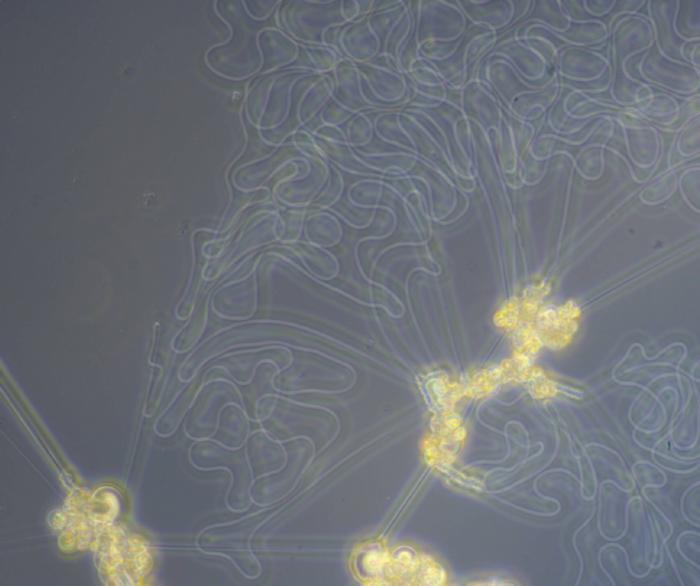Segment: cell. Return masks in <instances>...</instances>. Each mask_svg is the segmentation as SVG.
Returning a JSON list of instances; mask_svg holds the SVG:
<instances>
[{"label":"cell","mask_w":700,"mask_h":586,"mask_svg":"<svg viewBox=\"0 0 700 586\" xmlns=\"http://www.w3.org/2000/svg\"><path fill=\"white\" fill-rule=\"evenodd\" d=\"M581 315V308L572 300L541 310L537 333L541 342L557 350L566 347L576 335Z\"/></svg>","instance_id":"1"}]
</instances>
